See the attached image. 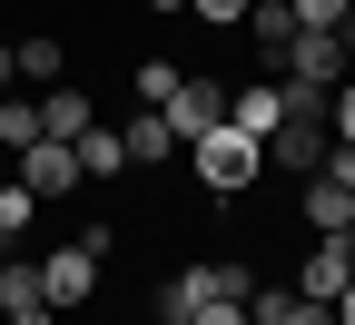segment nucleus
Masks as SVG:
<instances>
[{
  "instance_id": "obj_4",
  "label": "nucleus",
  "mask_w": 355,
  "mask_h": 325,
  "mask_svg": "<svg viewBox=\"0 0 355 325\" xmlns=\"http://www.w3.org/2000/svg\"><path fill=\"white\" fill-rule=\"evenodd\" d=\"M20 188H30L40 207L79 197V188H89V177H79V148H69V138H30V148H20Z\"/></svg>"
},
{
  "instance_id": "obj_14",
  "label": "nucleus",
  "mask_w": 355,
  "mask_h": 325,
  "mask_svg": "<svg viewBox=\"0 0 355 325\" xmlns=\"http://www.w3.org/2000/svg\"><path fill=\"white\" fill-rule=\"evenodd\" d=\"M10 60H20V79H30V89H60V79H69L60 30H30V39H10Z\"/></svg>"
},
{
  "instance_id": "obj_31",
  "label": "nucleus",
  "mask_w": 355,
  "mask_h": 325,
  "mask_svg": "<svg viewBox=\"0 0 355 325\" xmlns=\"http://www.w3.org/2000/svg\"><path fill=\"white\" fill-rule=\"evenodd\" d=\"M345 79H355V60H345Z\"/></svg>"
},
{
  "instance_id": "obj_23",
  "label": "nucleus",
  "mask_w": 355,
  "mask_h": 325,
  "mask_svg": "<svg viewBox=\"0 0 355 325\" xmlns=\"http://www.w3.org/2000/svg\"><path fill=\"white\" fill-rule=\"evenodd\" d=\"M326 128L345 138V148H355V79H336V99H326Z\"/></svg>"
},
{
  "instance_id": "obj_24",
  "label": "nucleus",
  "mask_w": 355,
  "mask_h": 325,
  "mask_svg": "<svg viewBox=\"0 0 355 325\" xmlns=\"http://www.w3.org/2000/svg\"><path fill=\"white\" fill-rule=\"evenodd\" d=\"M119 237H128V227H109V217H89V227H79V247H89V256H99V266L119 256Z\"/></svg>"
},
{
  "instance_id": "obj_13",
  "label": "nucleus",
  "mask_w": 355,
  "mask_h": 325,
  "mask_svg": "<svg viewBox=\"0 0 355 325\" xmlns=\"http://www.w3.org/2000/svg\"><path fill=\"white\" fill-rule=\"evenodd\" d=\"M119 138H128V168H168V158H178V128H168L158 109H128Z\"/></svg>"
},
{
  "instance_id": "obj_11",
  "label": "nucleus",
  "mask_w": 355,
  "mask_h": 325,
  "mask_svg": "<svg viewBox=\"0 0 355 325\" xmlns=\"http://www.w3.org/2000/svg\"><path fill=\"white\" fill-rule=\"evenodd\" d=\"M247 39H257L266 79H277V69H286V50H296V10H286V0H257V10H247Z\"/></svg>"
},
{
  "instance_id": "obj_27",
  "label": "nucleus",
  "mask_w": 355,
  "mask_h": 325,
  "mask_svg": "<svg viewBox=\"0 0 355 325\" xmlns=\"http://www.w3.org/2000/svg\"><path fill=\"white\" fill-rule=\"evenodd\" d=\"M10 79H20V60H10V39H0V89H10Z\"/></svg>"
},
{
  "instance_id": "obj_29",
  "label": "nucleus",
  "mask_w": 355,
  "mask_h": 325,
  "mask_svg": "<svg viewBox=\"0 0 355 325\" xmlns=\"http://www.w3.org/2000/svg\"><path fill=\"white\" fill-rule=\"evenodd\" d=\"M336 247H345V256H355V217H345V227H336Z\"/></svg>"
},
{
  "instance_id": "obj_15",
  "label": "nucleus",
  "mask_w": 355,
  "mask_h": 325,
  "mask_svg": "<svg viewBox=\"0 0 355 325\" xmlns=\"http://www.w3.org/2000/svg\"><path fill=\"white\" fill-rule=\"evenodd\" d=\"M89 118H99V99H89L79 79H60V89H40V128H50V138H79Z\"/></svg>"
},
{
  "instance_id": "obj_5",
  "label": "nucleus",
  "mask_w": 355,
  "mask_h": 325,
  "mask_svg": "<svg viewBox=\"0 0 355 325\" xmlns=\"http://www.w3.org/2000/svg\"><path fill=\"white\" fill-rule=\"evenodd\" d=\"M345 60H355V39H345V30H296V50H286V69H277V79L336 89V79H345Z\"/></svg>"
},
{
  "instance_id": "obj_8",
  "label": "nucleus",
  "mask_w": 355,
  "mask_h": 325,
  "mask_svg": "<svg viewBox=\"0 0 355 325\" xmlns=\"http://www.w3.org/2000/svg\"><path fill=\"white\" fill-rule=\"evenodd\" d=\"M0 325H60V306L40 296V266H30V256L0 266Z\"/></svg>"
},
{
  "instance_id": "obj_28",
  "label": "nucleus",
  "mask_w": 355,
  "mask_h": 325,
  "mask_svg": "<svg viewBox=\"0 0 355 325\" xmlns=\"http://www.w3.org/2000/svg\"><path fill=\"white\" fill-rule=\"evenodd\" d=\"M139 10H158V20H168V10H188V0H139Z\"/></svg>"
},
{
  "instance_id": "obj_20",
  "label": "nucleus",
  "mask_w": 355,
  "mask_h": 325,
  "mask_svg": "<svg viewBox=\"0 0 355 325\" xmlns=\"http://www.w3.org/2000/svg\"><path fill=\"white\" fill-rule=\"evenodd\" d=\"M30 227H40V197L20 177H0V237H30Z\"/></svg>"
},
{
  "instance_id": "obj_21",
  "label": "nucleus",
  "mask_w": 355,
  "mask_h": 325,
  "mask_svg": "<svg viewBox=\"0 0 355 325\" xmlns=\"http://www.w3.org/2000/svg\"><path fill=\"white\" fill-rule=\"evenodd\" d=\"M247 10H257V0H188L198 30H247Z\"/></svg>"
},
{
  "instance_id": "obj_6",
  "label": "nucleus",
  "mask_w": 355,
  "mask_h": 325,
  "mask_svg": "<svg viewBox=\"0 0 355 325\" xmlns=\"http://www.w3.org/2000/svg\"><path fill=\"white\" fill-rule=\"evenodd\" d=\"M345 276H355V256H345L336 237H306V256H296V296H306V306H336Z\"/></svg>"
},
{
  "instance_id": "obj_9",
  "label": "nucleus",
  "mask_w": 355,
  "mask_h": 325,
  "mask_svg": "<svg viewBox=\"0 0 355 325\" xmlns=\"http://www.w3.org/2000/svg\"><path fill=\"white\" fill-rule=\"evenodd\" d=\"M277 118H286V89H277V79H227V128L266 138Z\"/></svg>"
},
{
  "instance_id": "obj_3",
  "label": "nucleus",
  "mask_w": 355,
  "mask_h": 325,
  "mask_svg": "<svg viewBox=\"0 0 355 325\" xmlns=\"http://www.w3.org/2000/svg\"><path fill=\"white\" fill-rule=\"evenodd\" d=\"M40 266V296H50L60 315H79L89 296H99V256H89L79 237H50V256H30Z\"/></svg>"
},
{
  "instance_id": "obj_30",
  "label": "nucleus",
  "mask_w": 355,
  "mask_h": 325,
  "mask_svg": "<svg viewBox=\"0 0 355 325\" xmlns=\"http://www.w3.org/2000/svg\"><path fill=\"white\" fill-rule=\"evenodd\" d=\"M0 266H10V237H0Z\"/></svg>"
},
{
  "instance_id": "obj_18",
  "label": "nucleus",
  "mask_w": 355,
  "mask_h": 325,
  "mask_svg": "<svg viewBox=\"0 0 355 325\" xmlns=\"http://www.w3.org/2000/svg\"><path fill=\"white\" fill-rule=\"evenodd\" d=\"M178 79H188L178 60H139V69H128V99H139V109H168V99H178Z\"/></svg>"
},
{
  "instance_id": "obj_10",
  "label": "nucleus",
  "mask_w": 355,
  "mask_h": 325,
  "mask_svg": "<svg viewBox=\"0 0 355 325\" xmlns=\"http://www.w3.org/2000/svg\"><path fill=\"white\" fill-rule=\"evenodd\" d=\"M345 217H355V197L336 188V177H296V227H306V237H336Z\"/></svg>"
},
{
  "instance_id": "obj_25",
  "label": "nucleus",
  "mask_w": 355,
  "mask_h": 325,
  "mask_svg": "<svg viewBox=\"0 0 355 325\" xmlns=\"http://www.w3.org/2000/svg\"><path fill=\"white\" fill-rule=\"evenodd\" d=\"M188 325H247V306H227V296H207V306H198Z\"/></svg>"
},
{
  "instance_id": "obj_7",
  "label": "nucleus",
  "mask_w": 355,
  "mask_h": 325,
  "mask_svg": "<svg viewBox=\"0 0 355 325\" xmlns=\"http://www.w3.org/2000/svg\"><path fill=\"white\" fill-rule=\"evenodd\" d=\"M158 118L178 128V148H188V138H207L217 118H227V89H217V79H178V99H168Z\"/></svg>"
},
{
  "instance_id": "obj_2",
  "label": "nucleus",
  "mask_w": 355,
  "mask_h": 325,
  "mask_svg": "<svg viewBox=\"0 0 355 325\" xmlns=\"http://www.w3.org/2000/svg\"><path fill=\"white\" fill-rule=\"evenodd\" d=\"M257 148H266V168H277V177H316V168H326V148H336V128H326L316 109H286L277 128L257 138Z\"/></svg>"
},
{
  "instance_id": "obj_19",
  "label": "nucleus",
  "mask_w": 355,
  "mask_h": 325,
  "mask_svg": "<svg viewBox=\"0 0 355 325\" xmlns=\"http://www.w3.org/2000/svg\"><path fill=\"white\" fill-rule=\"evenodd\" d=\"M207 296L247 306V296H257V266H247V256H207Z\"/></svg>"
},
{
  "instance_id": "obj_22",
  "label": "nucleus",
  "mask_w": 355,
  "mask_h": 325,
  "mask_svg": "<svg viewBox=\"0 0 355 325\" xmlns=\"http://www.w3.org/2000/svg\"><path fill=\"white\" fill-rule=\"evenodd\" d=\"M296 30H345V0H286Z\"/></svg>"
},
{
  "instance_id": "obj_17",
  "label": "nucleus",
  "mask_w": 355,
  "mask_h": 325,
  "mask_svg": "<svg viewBox=\"0 0 355 325\" xmlns=\"http://www.w3.org/2000/svg\"><path fill=\"white\" fill-rule=\"evenodd\" d=\"M30 138H50V128H40V89H30V99H20V89H0V158H20Z\"/></svg>"
},
{
  "instance_id": "obj_1",
  "label": "nucleus",
  "mask_w": 355,
  "mask_h": 325,
  "mask_svg": "<svg viewBox=\"0 0 355 325\" xmlns=\"http://www.w3.org/2000/svg\"><path fill=\"white\" fill-rule=\"evenodd\" d=\"M178 158L198 168V188H207V197H247L257 177H266V148H257L247 128H227V118H217L207 138H188V148H178Z\"/></svg>"
},
{
  "instance_id": "obj_26",
  "label": "nucleus",
  "mask_w": 355,
  "mask_h": 325,
  "mask_svg": "<svg viewBox=\"0 0 355 325\" xmlns=\"http://www.w3.org/2000/svg\"><path fill=\"white\" fill-rule=\"evenodd\" d=\"M336 325H355V276H345V296H336Z\"/></svg>"
},
{
  "instance_id": "obj_12",
  "label": "nucleus",
  "mask_w": 355,
  "mask_h": 325,
  "mask_svg": "<svg viewBox=\"0 0 355 325\" xmlns=\"http://www.w3.org/2000/svg\"><path fill=\"white\" fill-rule=\"evenodd\" d=\"M69 148H79V177H139V168H128V138H119L109 118H89Z\"/></svg>"
},
{
  "instance_id": "obj_16",
  "label": "nucleus",
  "mask_w": 355,
  "mask_h": 325,
  "mask_svg": "<svg viewBox=\"0 0 355 325\" xmlns=\"http://www.w3.org/2000/svg\"><path fill=\"white\" fill-rule=\"evenodd\" d=\"M198 306H207V266H178V276H168V286L148 296V315H158V325H188Z\"/></svg>"
}]
</instances>
